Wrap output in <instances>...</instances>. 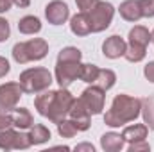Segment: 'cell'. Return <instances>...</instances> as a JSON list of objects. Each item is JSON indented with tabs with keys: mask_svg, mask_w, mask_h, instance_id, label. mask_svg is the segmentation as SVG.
<instances>
[{
	"mask_svg": "<svg viewBox=\"0 0 154 152\" xmlns=\"http://www.w3.org/2000/svg\"><path fill=\"white\" fill-rule=\"evenodd\" d=\"M70 31L75 36H88L91 32L88 13H79L75 16H72V20H70Z\"/></svg>",
	"mask_w": 154,
	"mask_h": 152,
	"instance_id": "4fadbf2b",
	"label": "cell"
},
{
	"mask_svg": "<svg viewBox=\"0 0 154 152\" xmlns=\"http://www.w3.org/2000/svg\"><path fill=\"white\" fill-rule=\"evenodd\" d=\"M74 95L66 90V88H59V90H45L41 91L34 99V108L38 109V113L45 118H48L52 123H59L61 120H65L70 108L74 104Z\"/></svg>",
	"mask_w": 154,
	"mask_h": 152,
	"instance_id": "6da1fadb",
	"label": "cell"
},
{
	"mask_svg": "<svg viewBox=\"0 0 154 152\" xmlns=\"http://www.w3.org/2000/svg\"><path fill=\"white\" fill-rule=\"evenodd\" d=\"M68 116L75 122V125H77L79 131H88L90 125H91V114H90V111L86 109V106L82 104L81 99H75V100H74Z\"/></svg>",
	"mask_w": 154,
	"mask_h": 152,
	"instance_id": "8fae6325",
	"label": "cell"
},
{
	"mask_svg": "<svg viewBox=\"0 0 154 152\" xmlns=\"http://www.w3.org/2000/svg\"><path fill=\"white\" fill-rule=\"evenodd\" d=\"M118 11H120V16L124 20H127V22H138L142 18V11H140L138 0H125V2H122Z\"/></svg>",
	"mask_w": 154,
	"mask_h": 152,
	"instance_id": "5bb4252c",
	"label": "cell"
},
{
	"mask_svg": "<svg viewBox=\"0 0 154 152\" xmlns=\"http://www.w3.org/2000/svg\"><path fill=\"white\" fill-rule=\"evenodd\" d=\"M11 36V27H9V22L5 20V18H2L0 16V43H4V41H7Z\"/></svg>",
	"mask_w": 154,
	"mask_h": 152,
	"instance_id": "83f0119b",
	"label": "cell"
},
{
	"mask_svg": "<svg viewBox=\"0 0 154 152\" xmlns=\"http://www.w3.org/2000/svg\"><path fill=\"white\" fill-rule=\"evenodd\" d=\"M57 132H59V136H63V138H74L77 132H79V129H77L75 122L70 118V120H61L59 123H57Z\"/></svg>",
	"mask_w": 154,
	"mask_h": 152,
	"instance_id": "603a6c76",
	"label": "cell"
},
{
	"mask_svg": "<svg viewBox=\"0 0 154 152\" xmlns=\"http://www.w3.org/2000/svg\"><path fill=\"white\" fill-rule=\"evenodd\" d=\"M115 16V7L109 2L99 0L97 5L88 11V18H90V25H91V32H102L109 27L111 20Z\"/></svg>",
	"mask_w": 154,
	"mask_h": 152,
	"instance_id": "5b68a950",
	"label": "cell"
},
{
	"mask_svg": "<svg viewBox=\"0 0 154 152\" xmlns=\"http://www.w3.org/2000/svg\"><path fill=\"white\" fill-rule=\"evenodd\" d=\"M124 143H125L124 136H122V134H116V132H106V134H102V138H100V147L106 152L122 150V149H124Z\"/></svg>",
	"mask_w": 154,
	"mask_h": 152,
	"instance_id": "9a60e30c",
	"label": "cell"
},
{
	"mask_svg": "<svg viewBox=\"0 0 154 152\" xmlns=\"http://www.w3.org/2000/svg\"><path fill=\"white\" fill-rule=\"evenodd\" d=\"M143 75L147 77V81L154 82V61H151V63L143 68Z\"/></svg>",
	"mask_w": 154,
	"mask_h": 152,
	"instance_id": "d6a6232c",
	"label": "cell"
},
{
	"mask_svg": "<svg viewBox=\"0 0 154 152\" xmlns=\"http://www.w3.org/2000/svg\"><path fill=\"white\" fill-rule=\"evenodd\" d=\"M45 16L52 25H63L70 18V9L63 0H52L45 7Z\"/></svg>",
	"mask_w": 154,
	"mask_h": 152,
	"instance_id": "30bf717a",
	"label": "cell"
},
{
	"mask_svg": "<svg viewBox=\"0 0 154 152\" xmlns=\"http://www.w3.org/2000/svg\"><path fill=\"white\" fill-rule=\"evenodd\" d=\"M116 82V75L113 70H99V75H97V79H95V86H99L100 90H104V91H108V90H111L113 86H115Z\"/></svg>",
	"mask_w": 154,
	"mask_h": 152,
	"instance_id": "44dd1931",
	"label": "cell"
},
{
	"mask_svg": "<svg viewBox=\"0 0 154 152\" xmlns=\"http://www.w3.org/2000/svg\"><path fill=\"white\" fill-rule=\"evenodd\" d=\"M32 143H31V138L29 134L22 132V131H14L13 127L9 129H0V149L2 150H13V149H18V150H25L29 149Z\"/></svg>",
	"mask_w": 154,
	"mask_h": 152,
	"instance_id": "8992f818",
	"label": "cell"
},
{
	"mask_svg": "<svg viewBox=\"0 0 154 152\" xmlns=\"http://www.w3.org/2000/svg\"><path fill=\"white\" fill-rule=\"evenodd\" d=\"M147 54V47H140V45H127V50L124 54V57L129 61V63H140Z\"/></svg>",
	"mask_w": 154,
	"mask_h": 152,
	"instance_id": "7402d4cb",
	"label": "cell"
},
{
	"mask_svg": "<svg viewBox=\"0 0 154 152\" xmlns=\"http://www.w3.org/2000/svg\"><path fill=\"white\" fill-rule=\"evenodd\" d=\"M81 61H66V59H57L56 65V81L59 88H68L75 79H79L81 74Z\"/></svg>",
	"mask_w": 154,
	"mask_h": 152,
	"instance_id": "52a82bcc",
	"label": "cell"
},
{
	"mask_svg": "<svg viewBox=\"0 0 154 152\" xmlns=\"http://www.w3.org/2000/svg\"><path fill=\"white\" fill-rule=\"evenodd\" d=\"M47 54H48V43L41 38L20 41L13 47V59L20 65H25L29 61H39Z\"/></svg>",
	"mask_w": 154,
	"mask_h": 152,
	"instance_id": "3957f363",
	"label": "cell"
},
{
	"mask_svg": "<svg viewBox=\"0 0 154 152\" xmlns=\"http://www.w3.org/2000/svg\"><path fill=\"white\" fill-rule=\"evenodd\" d=\"M13 4L16 7H20V9H23V7H29L31 5V0H13Z\"/></svg>",
	"mask_w": 154,
	"mask_h": 152,
	"instance_id": "d590c367",
	"label": "cell"
},
{
	"mask_svg": "<svg viewBox=\"0 0 154 152\" xmlns=\"http://www.w3.org/2000/svg\"><path fill=\"white\" fill-rule=\"evenodd\" d=\"M81 57H82V54L75 47H66L57 54V59H66V61H81Z\"/></svg>",
	"mask_w": 154,
	"mask_h": 152,
	"instance_id": "484cf974",
	"label": "cell"
},
{
	"mask_svg": "<svg viewBox=\"0 0 154 152\" xmlns=\"http://www.w3.org/2000/svg\"><path fill=\"white\" fill-rule=\"evenodd\" d=\"M22 95H23V90H22L20 82H5V84H2L0 86V113L13 111L18 106Z\"/></svg>",
	"mask_w": 154,
	"mask_h": 152,
	"instance_id": "ba28073f",
	"label": "cell"
},
{
	"mask_svg": "<svg viewBox=\"0 0 154 152\" xmlns=\"http://www.w3.org/2000/svg\"><path fill=\"white\" fill-rule=\"evenodd\" d=\"M142 18H154V0H138Z\"/></svg>",
	"mask_w": 154,
	"mask_h": 152,
	"instance_id": "4316f807",
	"label": "cell"
},
{
	"mask_svg": "<svg viewBox=\"0 0 154 152\" xmlns=\"http://www.w3.org/2000/svg\"><path fill=\"white\" fill-rule=\"evenodd\" d=\"M27 134H29L32 145H41V143H47V141L50 140V131H48L45 125H41V123L31 125V131H29Z\"/></svg>",
	"mask_w": 154,
	"mask_h": 152,
	"instance_id": "ffe728a7",
	"label": "cell"
},
{
	"mask_svg": "<svg viewBox=\"0 0 154 152\" xmlns=\"http://www.w3.org/2000/svg\"><path fill=\"white\" fill-rule=\"evenodd\" d=\"M147 132H149V127L145 123H134V125H129L122 131V136L125 141L133 143V141H140V140H145L147 138Z\"/></svg>",
	"mask_w": 154,
	"mask_h": 152,
	"instance_id": "2e32d148",
	"label": "cell"
},
{
	"mask_svg": "<svg viewBox=\"0 0 154 152\" xmlns=\"http://www.w3.org/2000/svg\"><path fill=\"white\" fill-rule=\"evenodd\" d=\"M13 114L11 113H0V129H9L13 127Z\"/></svg>",
	"mask_w": 154,
	"mask_h": 152,
	"instance_id": "4dcf8cb0",
	"label": "cell"
},
{
	"mask_svg": "<svg viewBox=\"0 0 154 152\" xmlns=\"http://www.w3.org/2000/svg\"><path fill=\"white\" fill-rule=\"evenodd\" d=\"M142 114H143L145 125L154 131V99L142 100Z\"/></svg>",
	"mask_w": 154,
	"mask_h": 152,
	"instance_id": "cb8c5ba5",
	"label": "cell"
},
{
	"mask_svg": "<svg viewBox=\"0 0 154 152\" xmlns=\"http://www.w3.org/2000/svg\"><path fill=\"white\" fill-rule=\"evenodd\" d=\"M75 150H77V152H81V150L93 152L95 149H93V145H90V143H81V145H77V147H75Z\"/></svg>",
	"mask_w": 154,
	"mask_h": 152,
	"instance_id": "e575fe53",
	"label": "cell"
},
{
	"mask_svg": "<svg viewBox=\"0 0 154 152\" xmlns=\"http://www.w3.org/2000/svg\"><path fill=\"white\" fill-rule=\"evenodd\" d=\"M97 2H99V0H75V4H77V7L81 9V13L91 11V9L97 5Z\"/></svg>",
	"mask_w": 154,
	"mask_h": 152,
	"instance_id": "f546056e",
	"label": "cell"
},
{
	"mask_svg": "<svg viewBox=\"0 0 154 152\" xmlns=\"http://www.w3.org/2000/svg\"><path fill=\"white\" fill-rule=\"evenodd\" d=\"M13 5V0H0V13H7Z\"/></svg>",
	"mask_w": 154,
	"mask_h": 152,
	"instance_id": "836d02e7",
	"label": "cell"
},
{
	"mask_svg": "<svg viewBox=\"0 0 154 152\" xmlns=\"http://www.w3.org/2000/svg\"><path fill=\"white\" fill-rule=\"evenodd\" d=\"M125 50H127V43L120 38V36H109V38L102 43V54L106 57H109V59L122 57L125 54Z\"/></svg>",
	"mask_w": 154,
	"mask_h": 152,
	"instance_id": "7c38bea8",
	"label": "cell"
},
{
	"mask_svg": "<svg viewBox=\"0 0 154 152\" xmlns=\"http://www.w3.org/2000/svg\"><path fill=\"white\" fill-rule=\"evenodd\" d=\"M152 41V34L149 32L147 27L143 25H136L129 31V43L131 45H140V47H147Z\"/></svg>",
	"mask_w": 154,
	"mask_h": 152,
	"instance_id": "e0dca14e",
	"label": "cell"
},
{
	"mask_svg": "<svg viewBox=\"0 0 154 152\" xmlns=\"http://www.w3.org/2000/svg\"><path fill=\"white\" fill-rule=\"evenodd\" d=\"M106 91L100 90L99 86L91 84L90 88H86L81 95L82 104L86 106V109L90 111V114H100L104 109V100H106Z\"/></svg>",
	"mask_w": 154,
	"mask_h": 152,
	"instance_id": "9c48e42d",
	"label": "cell"
},
{
	"mask_svg": "<svg viewBox=\"0 0 154 152\" xmlns=\"http://www.w3.org/2000/svg\"><path fill=\"white\" fill-rule=\"evenodd\" d=\"M9 70H11V66H9V61H7L5 57H2V56H0V79L7 75V74H9Z\"/></svg>",
	"mask_w": 154,
	"mask_h": 152,
	"instance_id": "1f68e13d",
	"label": "cell"
},
{
	"mask_svg": "<svg viewBox=\"0 0 154 152\" xmlns=\"http://www.w3.org/2000/svg\"><path fill=\"white\" fill-rule=\"evenodd\" d=\"M99 66H95V65H82L81 66V74H79V79L81 81H84V82H88V84H93L95 82V79L99 75Z\"/></svg>",
	"mask_w": 154,
	"mask_h": 152,
	"instance_id": "d4e9b609",
	"label": "cell"
},
{
	"mask_svg": "<svg viewBox=\"0 0 154 152\" xmlns=\"http://www.w3.org/2000/svg\"><path fill=\"white\" fill-rule=\"evenodd\" d=\"M151 34H152V43H154V31H152V32H151Z\"/></svg>",
	"mask_w": 154,
	"mask_h": 152,
	"instance_id": "8d00e7d4",
	"label": "cell"
},
{
	"mask_svg": "<svg viewBox=\"0 0 154 152\" xmlns=\"http://www.w3.org/2000/svg\"><path fill=\"white\" fill-rule=\"evenodd\" d=\"M140 114H142V100L120 93L113 99L111 108L104 114V123L109 127H122L129 122H134Z\"/></svg>",
	"mask_w": 154,
	"mask_h": 152,
	"instance_id": "7a4b0ae2",
	"label": "cell"
},
{
	"mask_svg": "<svg viewBox=\"0 0 154 152\" xmlns=\"http://www.w3.org/2000/svg\"><path fill=\"white\" fill-rule=\"evenodd\" d=\"M18 82H20L23 93H29V95L41 93V91H45V90L50 88V84H52V74L47 68H43V66L29 68V70H25V72L20 74Z\"/></svg>",
	"mask_w": 154,
	"mask_h": 152,
	"instance_id": "277c9868",
	"label": "cell"
},
{
	"mask_svg": "<svg viewBox=\"0 0 154 152\" xmlns=\"http://www.w3.org/2000/svg\"><path fill=\"white\" fill-rule=\"evenodd\" d=\"M9 113L13 114V123H14V127H18L20 131H22V129H29V127L34 123L32 114H31V111H29L27 108H14V109L9 111Z\"/></svg>",
	"mask_w": 154,
	"mask_h": 152,
	"instance_id": "ac0fdd59",
	"label": "cell"
},
{
	"mask_svg": "<svg viewBox=\"0 0 154 152\" xmlns=\"http://www.w3.org/2000/svg\"><path fill=\"white\" fill-rule=\"evenodd\" d=\"M18 31L22 32V34H38L39 31H41V22H39V18L36 16H23L20 22H18Z\"/></svg>",
	"mask_w": 154,
	"mask_h": 152,
	"instance_id": "d6986e66",
	"label": "cell"
},
{
	"mask_svg": "<svg viewBox=\"0 0 154 152\" xmlns=\"http://www.w3.org/2000/svg\"><path fill=\"white\" fill-rule=\"evenodd\" d=\"M140 150L149 152L151 150V145H149L145 140H140V141H133V143H129V152H140Z\"/></svg>",
	"mask_w": 154,
	"mask_h": 152,
	"instance_id": "f1b7e54d",
	"label": "cell"
}]
</instances>
